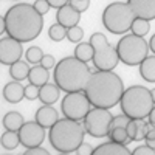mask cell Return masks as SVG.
<instances>
[{"label":"cell","mask_w":155,"mask_h":155,"mask_svg":"<svg viewBox=\"0 0 155 155\" xmlns=\"http://www.w3.org/2000/svg\"><path fill=\"white\" fill-rule=\"evenodd\" d=\"M48 79H50V70H47L45 67H42L41 64H37V65L31 67L30 74H28L30 84L37 85V87H42V85H45L48 82Z\"/></svg>","instance_id":"d6986e66"},{"label":"cell","mask_w":155,"mask_h":155,"mask_svg":"<svg viewBox=\"0 0 155 155\" xmlns=\"http://www.w3.org/2000/svg\"><path fill=\"white\" fill-rule=\"evenodd\" d=\"M135 17L153 20L155 19V0H127Z\"/></svg>","instance_id":"4fadbf2b"},{"label":"cell","mask_w":155,"mask_h":155,"mask_svg":"<svg viewBox=\"0 0 155 155\" xmlns=\"http://www.w3.org/2000/svg\"><path fill=\"white\" fill-rule=\"evenodd\" d=\"M44 56L45 54H44L42 48H39V47H30L27 51H25V59H27V62L34 64V65L41 64V61H42Z\"/></svg>","instance_id":"f1b7e54d"},{"label":"cell","mask_w":155,"mask_h":155,"mask_svg":"<svg viewBox=\"0 0 155 155\" xmlns=\"http://www.w3.org/2000/svg\"><path fill=\"white\" fill-rule=\"evenodd\" d=\"M127 134L132 141H141L146 135V123L143 120H130L127 124Z\"/></svg>","instance_id":"ffe728a7"},{"label":"cell","mask_w":155,"mask_h":155,"mask_svg":"<svg viewBox=\"0 0 155 155\" xmlns=\"http://www.w3.org/2000/svg\"><path fill=\"white\" fill-rule=\"evenodd\" d=\"M116 50L120 61L130 67L140 65L149 56V44L144 41V37L135 34H124V37H121L116 45Z\"/></svg>","instance_id":"52a82bcc"},{"label":"cell","mask_w":155,"mask_h":155,"mask_svg":"<svg viewBox=\"0 0 155 155\" xmlns=\"http://www.w3.org/2000/svg\"><path fill=\"white\" fill-rule=\"evenodd\" d=\"M150 93H152V98H153V102H155V87L150 90Z\"/></svg>","instance_id":"ee69618b"},{"label":"cell","mask_w":155,"mask_h":155,"mask_svg":"<svg viewBox=\"0 0 155 155\" xmlns=\"http://www.w3.org/2000/svg\"><path fill=\"white\" fill-rule=\"evenodd\" d=\"M90 106H92V102H90L85 92H73V93H67L62 98L61 110L65 118L81 121L90 112Z\"/></svg>","instance_id":"30bf717a"},{"label":"cell","mask_w":155,"mask_h":155,"mask_svg":"<svg viewBox=\"0 0 155 155\" xmlns=\"http://www.w3.org/2000/svg\"><path fill=\"white\" fill-rule=\"evenodd\" d=\"M84 92L93 107L112 109L121 101L124 84L121 78L113 73V70H96L95 73H92V78Z\"/></svg>","instance_id":"7a4b0ae2"},{"label":"cell","mask_w":155,"mask_h":155,"mask_svg":"<svg viewBox=\"0 0 155 155\" xmlns=\"http://www.w3.org/2000/svg\"><path fill=\"white\" fill-rule=\"evenodd\" d=\"M67 30L64 25L61 23H54V25H51L50 30H48V37L51 39V41H54V42H61L64 41V39L67 37Z\"/></svg>","instance_id":"83f0119b"},{"label":"cell","mask_w":155,"mask_h":155,"mask_svg":"<svg viewBox=\"0 0 155 155\" xmlns=\"http://www.w3.org/2000/svg\"><path fill=\"white\" fill-rule=\"evenodd\" d=\"M140 74L144 81L155 82V54L147 56L143 62L140 64Z\"/></svg>","instance_id":"7402d4cb"},{"label":"cell","mask_w":155,"mask_h":155,"mask_svg":"<svg viewBox=\"0 0 155 155\" xmlns=\"http://www.w3.org/2000/svg\"><path fill=\"white\" fill-rule=\"evenodd\" d=\"M146 144H147L149 147L155 149V138H153V140H146Z\"/></svg>","instance_id":"7bdbcfd3"},{"label":"cell","mask_w":155,"mask_h":155,"mask_svg":"<svg viewBox=\"0 0 155 155\" xmlns=\"http://www.w3.org/2000/svg\"><path fill=\"white\" fill-rule=\"evenodd\" d=\"M149 48H150V51L155 54V34L150 37V41H149Z\"/></svg>","instance_id":"60d3db41"},{"label":"cell","mask_w":155,"mask_h":155,"mask_svg":"<svg viewBox=\"0 0 155 155\" xmlns=\"http://www.w3.org/2000/svg\"><path fill=\"white\" fill-rule=\"evenodd\" d=\"M149 123L155 126V107H153V109H152V112L149 113Z\"/></svg>","instance_id":"b9f144b4"},{"label":"cell","mask_w":155,"mask_h":155,"mask_svg":"<svg viewBox=\"0 0 155 155\" xmlns=\"http://www.w3.org/2000/svg\"><path fill=\"white\" fill-rule=\"evenodd\" d=\"M30 62H25V61H19L16 64L9 65V74L14 81H23L25 78L28 79V74H30Z\"/></svg>","instance_id":"603a6c76"},{"label":"cell","mask_w":155,"mask_h":155,"mask_svg":"<svg viewBox=\"0 0 155 155\" xmlns=\"http://www.w3.org/2000/svg\"><path fill=\"white\" fill-rule=\"evenodd\" d=\"M41 65L45 67L47 70H51L53 67H56V59L51 56V54H45V56L42 58V61H41Z\"/></svg>","instance_id":"8d00e7d4"},{"label":"cell","mask_w":155,"mask_h":155,"mask_svg":"<svg viewBox=\"0 0 155 155\" xmlns=\"http://www.w3.org/2000/svg\"><path fill=\"white\" fill-rule=\"evenodd\" d=\"M121 112L130 120H144L149 118V113L155 107L150 90L143 85L127 87L120 101Z\"/></svg>","instance_id":"5b68a950"},{"label":"cell","mask_w":155,"mask_h":155,"mask_svg":"<svg viewBox=\"0 0 155 155\" xmlns=\"http://www.w3.org/2000/svg\"><path fill=\"white\" fill-rule=\"evenodd\" d=\"M130 30H132V34L140 36V37H144V36L149 33V30H150L149 20L137 17V19L134 20V23H132V28H130Z\"/></svg>","instance_id":"4316f807"},{"label":"cell","mask_w":155,"mask_h":155,"mask_svg":"<svg viewBox=\"0 0 155 155\" xmlns=\"http://www.w3.org/2000/svg\"><path fill=\"white\" fill-rule=\"evenodd\" d=\"M59 155H70V153H59Z\"/></svg>","instance_id":"f6af8a7d"},{"label":"cell","mask_w":155,"mask_h":155,"mask_svg":"<svg viewBox=\"0 0 155 155\" xmlns=\"http://www.w3.org/2000/svg\"><path fill=\"white\" fill-rule=\"evenodd\" d=\"M23 54L22 42L16 41L14 37H3L0 41V62L3 65H12L20 61Z\"/></svg>","instance_id":"7c38bea8"},{"label":"cell","mask_w":155,"mask_h":155,"mask_svg":"<svg viewBox=\"0 0 155 155\" xmlns=\"http://www.w3.org/2000/svg\"><path fill=\"white\" fill-rule=\"evenodd\" d=\"M129 121H130V118H129L127 115H124V113L113 116L112 124H110V130H112V129H116V127H127Z\"/></svg>","instance_id":"4dcf8cb0"},{"label":"cell","mask_w":155,"mask_h":155,"mask_svg":"<svg viewBox=\"0 0 155 155\" xmlns=\"http://www.w3.org/2000/svg\"><path fill=\"white\" fill-rule=\"evenodd\" d=\"M135 14L127 2H113L102 11V25L112 34H124L132 28Z\"/></svg>","instance_id":"8992f818"},{"label":"cell","mask_w":155,"mask_h":155,"mask_svg":"<svg viewBox=\"0 0 155 155\" xmlns=\"http://www.w3.org/2000/svg\"><path fill=\"white\" fill-rule=\"evenodd\" d=\"M47 2L50 3V6H51V8H56V9H59V8H62L64 5L70 3V0H47Z\"/></svg>","instance_id":"ab89813d"},{"label":"cell","mask_w":155,"mask_h":155,"mask_svg":"<svg viewBox=\"0 0 155 155\" xmlns=\"http://www.w3.org/2000/svg\"><path fill=\"white\" fill-rule=\"evenodd\" d=\"M6 33L9 37H14L19 42H31L42 33L44 17L37 12L34 5L16 3L5 14Z\"/></svg>","instance_id":"6da1fadb"},{"label":"cell","mask_w":155,"mask_h":155,"mask_svg":"<svg viewBox=\"0 0 155 155\" xmlns=\"http://www.w3.org/2000/svg\"><path fill=\"white\" fill-rule=\"evenodd\" d=\"M113 116L109 112V109H101L95 107L90 109L87 116L82 120V126L85 129V132L93 137V138H104L110 132V124H112Z\"/></svg>","instance_id":"9c48e42d"},{"label":"cell","mask_w":155,"mask_h":155,"mask_svg":"<svg viewBox=\"0 0 155 155\" xmlns=\"http://www.w3.org/2000/svg\"><path fill=\"white\" fill-rule=\"evenodd\" d=\"M93 53L95 51H93V47L90 42H79L74 48L73 56L82 62H90V61H93Z\"/></svg>","instance_id":"cb8c5ba5"},{"label":"cell","mask_w":155,"mask_h":155,"mask_svg":"<svg viewBox=\"0 0 155 155\" xmlns=\"http://www.w3.org/2000/svg\"><path fill=\"white\" fill-rule=\"evenodd\" d=\"M155 138V126L150 123H146V135L144 140H153Z\"/></svg>","instance_id":"f35d334b"},{"label":"cell","mask_w":155,"mask_h":155,"mask_svg":"<svg viewBox=\"0 0 155 155\" xmlns=\"http://www.w3.org/2000/svg\"><path fill=\"white\" fill-rule=\"evenodd\" d=\"M0 143H2L3 149H16L19 144H20V137H19V132H12V130H6L2 138H0Z\"/></svg>","instance_id":"484cf974"},{"label":"cell","mask_w":155,"mask_h":155,"mask_svg":"<svg viewBox=\"0 0 155 155\" xmlns=\"http://www.w3.org/2000/svg\"><path fill=\"white\" fill-rule=\"evenodd\" d=\"M110 138V141H115V143H120V144H130L132 140L127 134V127H116V129H112L107 135Z\"/></svg>","instance_id":"d4e9b609"},{"label":"cell","mask_w":155,"mask_h":155,"mask_svg":"<svg viewBox=\"0 0 155 155\" xmlns=\"http://www.w3.org/2000/svg\"><path fill=\"white\" fill-rule=\"evenodd\" d=\"M70 5H71L74 9H78L79 12H84V11H87L88 6H90V0H70Z\"/></svg>","instance_id":"d6a6232c"},{"label":"cell","mask_w":155,"mask_h":155,"mask_svg":"<svg viewBox=\"0 0 155 155\" xmlns=\"http://www.w3.org/2000/svg\"><path fill=\"white\" fill-rule=\"evenodd\" d=\"M84 37V30L81 27H71L67 30V39L71 42V44H79Z\"/></svg>","instance_id":"f546056e"},{"label":"cell","mask_w":155,"mask_h":155,"mask_svg":"<svg viewBox=\"0 0 155 155\" xmlns=\"http://www.w3.org/2000/svg\"><path fill=\"white\" fill-rule=\"evenodd\" d=\"M59 96H61V88L56 84H50V82L42 85L41 92H39V101H42L44 104H48V106H53L59 99Z\"/></svg>","instance_id":"ac0fdd59"},{"label":"cell","mask_w":155,"mask_h":155,"mask_svg":"<svg viewBox=\"0 0 155 155\" xmlns=\"http://www.w3.org/2000/svg\"><path fill=\"white\" fill-rule=\"evenodd\" d=\"M22 155H51L47 149H44V147H31V149H27Z\"/></svg>","instance_id":"74e56055"},{"label":"cell","mask_w":155,"mask_h":155,"mask_svg":"<svg viewBox=\"0 0 155 155\" xmlns=\"http://www.w3.org/2000/svg\"><path fill=\"white\" fill-rule=\"evenodd\" d=\"M85 129L79 121L70 118L59 120L53 127L50 129V144L59 153H71L84 143Z\"/></svg>","instance_id":"277c9868"},{"label":"cell","mask_w":155,"mask_h":155,"mask_svg":"<svg viewBox=\"0 0 155 155\" xmlns=\"http://www.w3.org/2000/svg\"><path fill=\"white\" fill-rule=\"evenodd\" d=\"M56 19H58V23L64 25L65 28H71V27H76L81 20V12L74 9L70 3L64 5L62 8L58 9L56 12Z\"/></svg>","instance_id":"5bb4252c"},{"label":"cell","mask_w":155,"mask_h":155,"mask_svg":"<svg viewBox=\"0 0 155 155\" xmlns=\"http://www.w3.org/2000/svg\"><path fill=\"white\" fill-rule=\"evenodd\" d=\"M25 124L23 121V116L19 113V112H8L5 116H3V126L6 130H12V132H19L22 126Z\"/></svg>","instance_id":"44dd1931"},{"label":"cell","mask_w":155,"mask_h":155,"mask_svg":"<svg viewBox=\"0 0 155 155\" xmlns=\"http://www.w3.org/2000/svg\"><path fill=\"white\" fill-rule=\"evenodd\" d=\"M39 92H41V87L37 85H33V84H28L25 87V99L28 101H34L39 98Z\"/></svg>","instance_id":"1f68e13d"},{"label":"cell","mask_w":155,"mask_h":155,"mask_svg":"<svg viewBox=\"0 0 155 155\" xmlns=\"http://www.w3.org/2000/svg\"><path fill=\"white\" fill-rule=\"evenodd\" d=\"M92 155H132V150L126 144H120L115 141H107L95 147Z\"/></svg>","instance_id":"2e32d148"},{"label":"cell","mask_w":155,"mask_h":155,"mask_svg":"<svg viewBox=\"0 0 155 155\" xmlns=\"http://www.w3.org/2000/svg\"><path fill=\"white\" fill-rule=\"evenodd\" d=\"M95 150V147L90 143H82L79 147L76 149V155H92Z\"/></svg>","instance_id":"d590c367"},{"label":"cell","mask_w":155,"mask_h":155,"mask_svg":"<svg viewBox=\"0 0 155 155\" xmlns=\"http://www.w3.org/2000/svg\"><path fill=\"white\" fill-rule=\"evenodd\" d=\"M132 155H155V149L149 147L147 144L138 146L135 150H132Z\"/></svg>","instance_id":"e575fe53"},{"label":"cell","mask_w":155,"mask_h":155,"mask_svg":"<svg viewBox=\"0 0 155 155\" xmlns=\"http://www.w3.org/2000/svg\"><path fill=\"white\" fill-rule=\"evenodd\" d=\"M36 121L41 124L42 127L45 129H51L58 121H59V113L56 112V109L53 106H48V104H44L42 107H39L36 110V115H34Z\"/></svg>","instance_id":"9a60e30c"},{"label":"cell","mask_w":155,"mask_h":155,"mask_svg":"<svg viewBox=\"0 0 155 155\" xmlns=\"http://www.w3.org/2000/svg\"><path fill=\"white\" fill-rule=\"evenodd\" d=\"M53 76L54 84L62 92H84L92 78V70L87 62H82L74 56H67L56 64Z\"/></svg>","instance_id":"3957f363"},{"label":"cell","mask_w":155,"mask_h":155,"mask_svg":"<svg viewBox=\"0 0 155 155\" xmlns=\"http://www.w3.org/2000/svg\"><path fill=\"white\" fill-rule=\"evenodd\" d=\"M90 44L93 47V65L96 70H113L120 62L118 50L107 42L106 36L102 33H93L90 36Z\"/></svg>","instance_id":"ba28073f"},{"label":"cell","mask_w":155,"mask_h":155,"mask_svg":"<svg viewBox=\"0 0 155 155\" xmlns=\"http://www.w3.org/2000/svg\"><path fill=\"white\" fill-rule=\"evenodd\" d=\"M33 5H34V8L37 9V12H41L42 16H44V14H47L48 9L51 8V6H50V3L47 2V0H36V2H34Z\"/></svg>","instance_id":"836d02e7"},{"label":"cell","mask_w":155,"mask_h":155,"mask_svg":"<svg viewBox=\"0 0 155 155\" xmlns=\"http://www.w3.org/2000/svg\"><path fill=\"white\" fill-rule=\"evenodd\" d=\"M3 98L11 104H17L25 98V87L20 84V81L8 82L3 88Z\"/></svg>","instance_id":"e0dca14e"},{"label":"cell","mask_w":155,"mask_h":155,"mask_svg":"<svg viewBox=\"0 0 155 155\" xmlns=\"http://www.w3.org/2000/svg\"><path fill=\"white\" fill-rule=\"evenodd\" d=\"M19 137H20V144L23 147L27 149L39 147L45 140V127H42L36 120L27 121L19 130Z\"/></svg>","instance_id":"8fae6325"}]
</instances>
